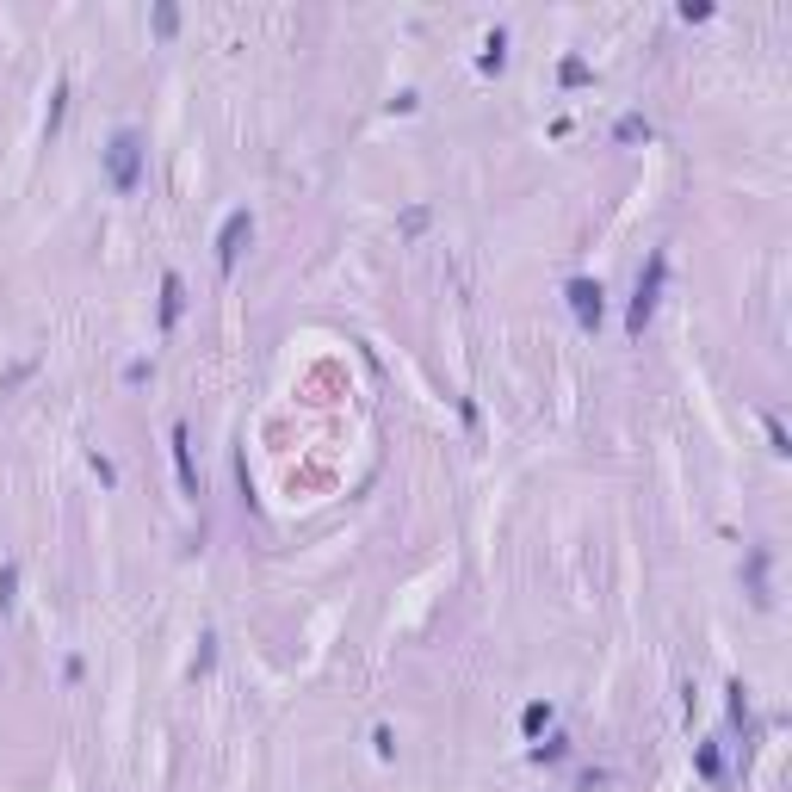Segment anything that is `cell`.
<instances>
[{
  "label": "cell",
  "instance_id": "6da1fadb",
  "mask_svg": "<svg viewBox=\"0 0 792 792\" xmlns=\"http://www.w3.org/2000/svg\"><path fill=\"white\" fill-rule=\"evenodd\" d=\"M105 173H112L118 192H137V180H142V137H137V131H118V137H112V149H105Z\"/></svg>",
  "mask_w": 792,
  "mask_h": 792
},
{
  "label": "cell",
  "instance_id": "7a4b0ae2",
  "mask_svg": "<svg viewBox=\"0 0 792 792\" xmlns=\"http://www.w3.org/2000/svg\"><path fill=\"white\" fill-rule=\"evenodd\" d=\"M662 267H669V260H662V254H650V273L638 279V298H631V316H625V328H631V335H644V322H650V310H656V285H662Z\"/></svg>",
  "mask_w": 792,
  "mask_h": 792
},
{
  "label": "cell",
  "instance_id": "3957f363",
  "mask_svg": "<svg viewBox=\"0 0 792 792\" xmlns=\"http://www.w3.org/2000/svg\"><path fill=\"white\" fill-rule=\"evenodd\" d=\"M248 236H254V217H248V210H236V217L223 223V236H217V267H223V273L236 267V254H241V241H248Z\"/></svg>",
  "mask_w": 792,
  "mask_h": 792
},
{
  "label": "cell",
  "instance_id": "277c9868",
  "mask_svg": "<svg viewBox=\"0 0 792 792\" xmlns=\"http://www.w3.org/2000/svg\"><path fill=\"white\" fill-rule=\"evenodd\" d=\"M601 298H607V291H601L594 279H570V310H576L582 328H601Z\"/></svg>",
  "mask_w": 792,
  "mask_h": 792
},
{
  "label": "cell",
  "instance_id": "5b68a950",
  "mask_svg": "<svg viewBox=\"0 0 792 792\" xmlns=\"http://www.w3.org/2000/svg\"><path fill=\"white\" fill-rule=\"evenodd\" d=\"M173 464H180V483H186V495H199V477H192V452H186V427H173Z\"/></svg>",
  "mask_w": 792,
  "mask_h": 792
},
{
  "label": "cell",
  "instance_id": "8992f818",
  "mask_svg": "<svg viewBox=\"0 0 792 792\" xmlns=\"http://www.w3.org/2000/svg\"><path fill=\"white\" fill-rule=\"evenodd\" d=\"M180 304H186V285L168 273V285H161V328H173V322H180Z\"/></svg>",
  "mask_w": 792,
  "mask_h": 792
},
{
  "label": "cell",
  "instance_id": "52a82bcc",
  "mask_svg": "<svg viewBox=\"0 0 792 792\" xmlns=\"http://www.w3.org/2000/svg\"><path fill=\"white\" fill-rule=\"evenodd\" d=\"M526 737H539V730H545V724H552V706H526Z\"/></svg>",
  "mask_w": 792,
  "mask_h": 792
},
{
  "label": "cell",
  "instance_id": "ba28073f",
  "mask_svg": "<svg viewBox=\"0 0 792 792\" xmlns=\"http://www.w3.org/2000/svg\"><path fill=\"white\" fill-rule=\"evenodd\" d=\"M13 601V570H0V607Z\"/></svg>",
  "mask_w": 792,
  "mask_h": 792
}]
</instances>
